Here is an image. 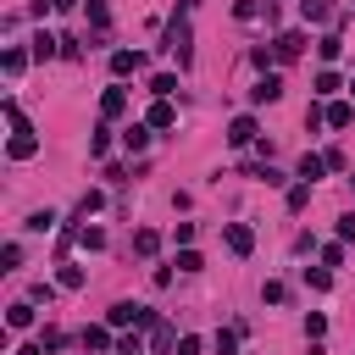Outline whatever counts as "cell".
<instances>
[{
    "mask_svg": "<svg viewBox=\"0 0 355 355\" xmlns=\"http://www.w3.org/2000/svg\"><path fill=\"white\" fill-rule=\"evenodd\" d=\"M89 22H94V28H100V33H105V28H111V11H105V0H89Z\"/></svg>",
    "mask_w": 355,
    "mask_h": 355,
    "instance_id": "83f0119b",
    "label": "cell"
},
{
    "mask_svg": "<svg viewBox=\"0 0 355 355\" xmlns=\"http://www.w3.org/2000/svg\"><path fill=\"white\" fill-rule=\"evenodd\" d=\"M322 116H327L333 128H349V116H355V105H349V100H333V105H327Z\"/></svg>",
    "mask_w": 355,
    "mask_h": 355,
    "instance_id": "4fadbf2b",
    "label": "cell"
},
{
    "mask_svg": "<svg viewBox=\"0 0 355 355\" xmlns=\"http://www.w3.org/2000/svg\"><path fill=\"white\" fill-rule=\"evenodd\" d=\"M6 327H33V300H17L6 311Z\"/></svg>",
    "mask_w": 355,
    "mask_h": 355,
    "instance_id": "30bf717a",
    "label": "cell"
},
{
    "mask_svg": "<svg viewBox=\"0 0 355 355\" xmlns=\"http://www.w3.org/2000/svg\"><path fill=\"white\" fill-rule=\"evenodd\" d=\"M227 250H233V255H250V250H255V233H250L244 222H227Z\"/></svg>",
    "mask_w": 355,
    "mask_h": 355,
    "instance_id": "52a82bcc",
    "label": "cell"
},
{
    "mask_svg": "<svg viewBox=\"0 0 355 355\" xmlns=\"http://www.w3.org/2000/svg\"><path fill=\"white\" fill-rule=\"evenodd\" d=\"M83 349H116L111 327H83Z\"/></svg>",
    "mask_w": 355,
    "mask_h": 355,
    "instance_id": "8fae6325",
    "label": "cell"
},
{
    "mask_svg": "<svg viewBox=\"0 0 355 355\" xmlns=\"http://www.w3.org/2000/svg\"><path fill=\"white\" fill-rule=\"evenodd\" d=\"M327 333V316H305V338H322Z\"/></svg>",
    "mask_w": 355,
    "mask_h": 355,
    "instance_id": "74e56055",
    "label": "cell"
},
{
    "mask_svg": "<svg viewBox=\"0 0 355 355\" xmlns=\"http://www.w3.org/2000/svg\"><path fill=\"white\" fill-rule=\"evenodd\" d=\"M261 11H266V6H261V0H239V6H233V17H239V22H255V17H261Z\"/></svg>",
    "mask_w": 355,
    "mask_h": 355,
    "instance_id": "7402d4cb",
    "label": "cell"
},
{
    "mask_svg": "<svg viewBox=\"0 0 355 355\" xmlns=\"http://www.w3.org/2000/svg\"><path fill=\"white\" fill-rule=\"evenodd\" d=\"M150 344H155V355H166V349H178V333H172V322H150Z\"/></svg>",
    "mask_w": 355,
    "mask_h": 355,
    "instance_id": "ba28073f",
    "label": "cell"
},
{
    "mask_svg": "<svg viewBox=\"0 0 355 355\" xmlns=\"http://www.w3.org/2000/svg\"><path fill=\"white\" fill-rule=\"evenodd\" d=\"M305 200H311V183H294L288 189V211H305Z\"/></svg>",
    "mask_w": 355,
    "mask_h": 355,
    "instance_id": "f1b7e54d",
    "label": "cell"
},
{
    "mask_svg": "<svg viewBox=\"0 0 355 355\" xmlns=\"http://www.w3.org/2000/svg\"><path fill=\"white\" fill-rule=\"evenodd\" d=\"M139 67H144L139 50H111V72H116V78H128V72H139Z\"/></svg>",
    "mask_w": 355,
    "mask_h": 355,
    "instance_id": "9c48e42d",
    "label": "cell"
},
{
    "mask_svg": "<svg viewBox=\"0 0 355 355\" xmlns=\"http://www.w3.org/2000/svg\"><path fill=\"white\" fill-rule=\"evenodd\" d=\"M150 94H155V100L178 94V78H172V72H155V78H150Z\"/></svg>",
    "mask_w": 355,
    "mask_h": 355,
    "instance_id": "9a60e30c",
    "label": "cell"
},
{
    "mask_svg": "<svg viewBox=\"0 0 355 355\" xmlns=\"http://www.w3.org/2000/svg\"><path fill=\"white\" fill-rule=\"evenodd\" d=\"M28 300H33V305H50V300H55V283H44V277H39V283L28 288Z\"/></svg>",
    "mask_w": 355,
    "mask_h": 355,
    "instance_id": "4316f807",
    "label": "cell"
},
{
    "mask_svg": "<svg viewBox=\"0 0 355 355\" xmlns=\"http://www.w3.org/2000/svg\"><path fill=\"white\" fill-rule=\"evenodd\" d=\"M122 111H128V89H122V83H111V89L100 94V116H122Z\"/></svg>",
    "mask_w": 355,
    "mask_h": 355,
    "instance_id": "8992f818",
    "label": "cell"
},
{
    "mask_svg": "<svg viewBox=\"0 0 355 355\" xmlns=\"http://www.w3.org/2000/svg\"><path fill=\"white\" fill-rule=\"evenodd\" d=\"M61 344H67V333H55V327H44V333H39V349H44V355H50V349H61Z\"/></svg>",
    "mask_w": 355,
    "mask_h": 355,
    "instance_id": "1f68e13d",
    "label": "cell"
},
{
    "mask_svg": "<svg viewBox=\"0 0 355 355\" xmlns=\"http://www.w3.org/2000/svg\"><path fill=\"white\" fill-rule=\"evenodd\" d=\"M161 50H166V55H178V67H189V61H194V33H189V17H183V11L172 17V28H166Z\"/></svg>",
    "mask_w": 355,
    "mask_h": 355,
    "instance_id": "6da1fadb",
    "label": "cell"
},
{
    "mask_svg": "<svg viewBox=\"0 0 355 355\" xmlns=\"http://www.w3.org/2000/svg\"><path fill=\"white\" fill-rule=\"evenodd\" d=\"M17 266H22V244H6L0 250V272H17Z\"/></svg>",
    "mask_w": 355,
    "mask_h": 355,
    "instance_id": "484cf974",
    "label": "cell"
},
{
    "mask_svg": "<svg viewBox=\"0 0 355 355\" xmlns=\"http://www.w3.org/2000/svg\"><path fill=\"white\" fill-rule=\"evenodd\" d=\"M178 355H200V338H194V333H183V338H178Z\"/></svg>",
    "mask_w": 355,
    "mask_h": 355,
    "instance_id": "f35d334b",
    "label": "cell"
},
{
    "mask_svg": "<svg viewBox=\"0 0 355 355\" xmlns=\"http://www.w3.org/2000/svg\"><path fill=\"white\" fill-rule=\"evenodd\" d=\"M55 283H61V288H83V266H61Z\"/></svg>",
    "mask_w": 355,
    "mask_h": 355,
    "instance_id": "4dcf8cb0",
    "label": "cell"
},
{
    "mask_svg": "<svg viewBox=\"0 0 355 355\" xmlns=\"http://www.w3.org/2000/svg\"><path fill=\"white\" fill-rule=\"evenodd\" d=\"M172 122H178V111H172L166 100H155V105H150V128H172Z\"/></svg>",
    "mask_w": 355,
    "mask_h": 355,
    "instance_id": "2e32d148",
    "label": "cell"
},
{
    "mask_svg": "<svg viewBox=\"0 0 355 355\" xmlns=\"http://www.w3.org/2000/svg\"><path fill=\"white\" fill-rule=\"evenodd\" d=\"M349 94H355V78H349Z\"/></svg>",
    "mask_w": 355,
    "mask_h": 355,
    "instance_id": "b9f144b4",
    "label": "cell"
},
{
    "mask_svg": "<svg viewBox=\"0 0 355 355\" xmlns=\"http://www.w3.org/2000/svg\"><path fill=\"white\" fill-rule=\"evenodd\" d=\"M322 172H327V161H322V155H305V161H300V178H305V183H316Z\"/></svg>",
    "mask_w": 355,
    "mask_h": 355,
    "instance_id": "ffe728a7",
    "label": "cell"
},
{
    "mask_svg": "<svg viewBox=\"0 0 355 355\" xmlns=\"http://www.w3.org/2000/svg\"><path fill=\"white\" fill-rule=\"evenodd\" d=\"M150 322H155V311L150 305H133V300L111 305V316H105V327H144V333H150Z\"/></svg>",
    "mask_w": 355,
    "mask_h": 355,
    "instance_id": "7a4b0ae2",
    "label": "cell"
},
{
    "mask_svg": "<svg viewBox=\"0 0 355 355\" xmlns=\"http://www.w3.org/2000/svg\"><path fill=\"white\" fill-rule=\"evenodd\" d=\"M283 294H288L283 283H266V288H261V300H266V305H283Z\"/></svg>",
    "mask_w": 355,
    "mask_h": 355,
    "instance_id": "8d00e7d4",
    "label": "cell"
},
{
    "mask_svg": "<svg viewBox=\"0 0 355 355\" xmlns=\"http://www.w3.org/2000/svg\"><path fill=\"white\" fill-rule=\"evenodd\" d=\"M316 50H322V61H333V55L344 50V39H338V33H322V39H316Z\"/></svg>",
    "mask_w": 355,
    "mask_h": 355,
    "instance_id": "603a6c76",
    "label": "cell"
},
{
    "mask_svg": "<svg viewBox=\"0 0 355 355\" xmlns=\"http://www.w3.org/2000/svg\"><path fill=\"white\" fill-rule=\"evenodd\" d=\"M78 239H83V250H100V244H105V233H100V227H83Z\"/></svg>",
    "mask_w": 355,
    "mask_h": 355,
    "instance_id": "d590c367",
    "label": "cell"
},
{
    "mask_svg": "<svg viewBox=\"0 0 355 355\" xmlns=\"http://www.w3.org/2000/svg\"><path fill=\"white\" fill-rule=\"evenodd\" d=\"M272 55H277V61H300V55H305V33H300V28H283V33L272 39Z\"/></svg>",
    "mask_w": 355,
    "mask_h": 355,
    "instance_id": "3957f363",
    "label": "cell"
},
{
    "mask_svg": "<svg viewBox=\"0 0 355 355\" xmlns=\"http://www.w3.org/2000/svg\"><path fill=\"white\" fill-rule=\"evenodd\" d=\"M0 67H6V78H17V72L28 67V55H22V50H6V55H0Z\"/></svg>",
    "mask_w": 355,
    "mask_h": 355,
    "instance_id": "cb8c5ba5",
    "label": "cell"
},
{
    "mask_svg": "<svg viewBox=\"0 0 355 355\" xmlns=\"http://www.w3.org/2000/svg\"><path fill=\"white\" fill-rule=\"evenodd\" d=\"M316 94H338V72H316Z\"/></svg>",
    "mask_w": 355,
    "mask_h": 355,
    "instance_id": "d6a6232c",
    "label": "cell"
},
{
    "mask_svg": "<svg viewBox=\"0 0 355 355\" xmlns=\"http://www.w3.org/2000/svg\"><path fill=\"white\" fill-rule=\"evenodd\" d=\"M250 100H255V105H272V100H283V78H277V72H266V78L250 89Z\"/></svg>",
    "mask_w": 355,
    "mask_h": 355,
    "instance_id": "277c9868",
    "label": "cell"
},
{
    "mask_svg": "<svg viewBox=\"0 0 355 355\" xmlns=\"http://www.w3.org/2000/svg\"><path fill=\"white\" fill-rule=\"evenodd\" d=\"M205 261H200V250H178V272H200Z\"/></svg>",
    "mask_w": 355,
    "mask_h": 355,
    "instance_id": "f546056e",
    "label": "cell"
},
{
    "mask_svg": "<svg viewBox=\"0 0 355 355\" xmlns=\"http://www.w3.org/2000/svg\"><path fill=\"white\" fill-rule=\"evenodd\" d=\"M50 6H55V11H72V6H78V0H50Z\"/></svg>",
    "mask_w": 355,
    "mask_h": 355,
    "instance_id": "60d3db41",
    "label": "cell"
},
{
    "mask_svg": "<svg viewBox=\"0 0 355 355\" xmlns=\"http://www.w3.org/2000/svg\"><path fill=\"white\" fill-rule=\"evenodd\" d=\"M22 227H28V233H50V227H55V211H33Z\"/></svg>",
    "mask_w": 355,
    "mask_h": 355,
    "instance_id": "44dd1931",
    "label": "cell"
},
{
    "mask_svg": "<svg viewBox=\"0 0 355 355\" xmlns=\"http://www.w3.org/2000/svg\"><path fill=\"white\" fill-rule=\"evenodd\" d=\"M105 144H111V128H105V122H100V128H94V133H89V155H105Z\"/></svg>",
    "mask_w": 355,
    "mask_h": 355,
    "instance_id": "d4e9b609",
    "label": "cell"
},
{
    "mask_svg": "<svg viewBox=\"0 0 355 355\" xmlns=\"http://www.w3.org/2000/svg\"><path fill=\"white\" fill-rule=\"evenodd\" d=\"M133 250H139V255H155V250H161V233L139 227V233H133Z\"/></svg>",
    "mask_w": 355,
    "mask_h": 355,
    "instance_id": "ac0fdd59",
    "label": "cell"
},
{
    "mask_svg": "<svg viewBox=\"0 0 355 355\" xmlns=\"http://www.w3.org/2000/svg\"><path fill=\"white\" fill-rule=\"evenodd\" d=\"M116 355H144V344H139V333H128V338H116Z\"/></svg>",
    "mask_w": 355,
    "mask_h": 355,
    "instance_id": "836d02e7",
    "label": "cell"
},
{
    "mask_svg": "<svg viewBox=\"0 0 355 355\" xmlns=\"http://www.w3.org/2000/svg\"><path fill=\"white\" fill-rule=\"evenodd\" d=\"M122 144H128V150H144V144H150V122H133V128L122 133Z\"/></svg>",
    "mask_w": 355,
    "mask_h": 355,
    "instance_id": "e0dca14e",
    "label": "cell"
},
{
    "mask_svg": "<svg viewBox=\"0 0 355 355\" xmlns=\"http://www.w3.org/2000/svg\"><path fill=\"white\" fill-rule=\"evenodd\" d=\"M50 55H61V39L55 33H39L33 39V61H50Z\"/></svg>",
    "mask_w": 355,
    "mask_h": 355,
    "instance_id": "7c38bea8",
    "label": "cell"
},
{
    "mask_svg": "<svg viewBox=\"0 0 355 355\" xmlns=\"http://www.w3.org/2000/svg\"><path fill=\"white\" fill-rule=\"evenodd\" d=\"M338 239H355V211H349V216H338Z\"/></svg>",
    "mask_w": 355,
    "mask_h": 355,
    "instance_id": "ab89813d",
    "label": "cell"
},
{
    "mask_svg": "<svg viewBox=\"0 0 355 355\" xmlns=\"http://www.w3.org/2000/svg\"><path fill=\"white\" fill-rule=\"evenodd\" d=\"M227 144H233V150L255 144V116H233V122H227Z\"/></svg>",
    "mask_w": 355,
    "mask_h": 355,
    "instance_id": "5b68a950",
    "label": "cell"
},
{
    "mask_svg": "<svg viewBox=\"0 0 355 355\" xmlns=\"http://www.w3.org/2000/svg\"><path fill=\"white\" fill-rule=\"evenodd\" d=\"M300 17H305V22H327L333 6H327V0H300Z\"/></svg>",
    "mask_w": 355,
    "mask_h": 355,
    "instance_id": "5bb4252c",
    "label": "cell"
},
{
    "mask_svg": "<svg viewBox=\"0 0 355 355\" xmlns=\"http://www.w3.org/2000/svg\"><path fill=\"white\" fill-rule=\"evenodd\" d=\"M305 288H316V294L333 288V272H327V266H305Z\"/></svg>",
    "mask_w": 355,
    "mask_h": 355,
    "instance_id": "d6986e66",
    "label": "cell"
},
{
    "mask_svg": "<svg viewBox=\"0 0 355 355\" xmlns=\"http://www.w3.org/2000/svg\"><path fill=\"white\" fill-rule=\"evenodd\" d=\"M61 55H67V61H78V55H83V39H72V33H67V39H61Z\"/></svg>",
    "mask_w": 355,
    "mask_h": 355,
    "instance_id": "e575fe53",
    "label": "cell"
}]
</instances>
